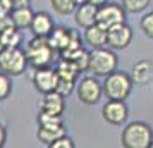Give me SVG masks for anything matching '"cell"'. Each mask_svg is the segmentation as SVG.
Segmentation results:
<instances>
[{
  "mask_svg": "<svg viewBox=\"0 0 153 148\" xmlns=\"http://www.w3.org/2000/svg\"><path fill=\"white\" fill-rule=\"evenodd\" d=\"M53 28H55V24H53V19H52V16H50L48 12H43V10L35 12L33 21H31V26H29L33 36L47 38V36L53 31Z\"/></svg>",
  "mask_w": 153,
  "mask_h": 148,
  "instance_id": "cell-12",
  "label": "cell"
},
{
  "mask_svg": "<svg viewBox=\"0 0 153 148\" xmlns=\"http://www.w3.org/2000/svg\"><path fill=\"white\" fill-rule=\"evenodd\" d=\"M76 81H72V79H64V78H59V85H57L55 91L60 93L62 97H69L71 93L74 91V88H76Z\"/></svg>",
  "mask_w": 153,
  "mask_h": 148,
  "instance_id": "cell-25",
  "label": "cell"
},
{
  "mask_svg": "<svg viewBox=\"0 0 153 148\" xmlns=\"http://www.w3.org/2000/svg\"><path fill=\"white\" fill-rule=\"evenodd\" d=\"M64 134H65V127H64V124H55V126H40L38 127L36 136H38V140L42 141L43 145L50 147L53 141L59 140V138L64 136Z\"/></svg>",
  "mask_w": 153,
  "mask_h": 148,
  "instance_id": "cell-16",
  "label": "cell"
},
{
  "mask_svg": "<svg viewBox=\"0 0 153 148\" xmlns=\"http://www.w3.org/2000/svg\"><path fill=\"white\" fill-rule=\"evenodd\" d=\"M97 12L98 7L91 2H86V4H81L77 5L76 10H74V21L79 28H90L93 24H97Z\"/></svg>",
  "mask_w": 153,
  "mask_h": 148,
  "instance_id": "cell-13",
  "label": "cell"
},
{
  "mask_svg": "<svg viewBox=\"0 0 153 148\" xmlns=\"http://www.w3.org/2000/svg\"><path fill=\"white\" fill-rule=\"evenodd\" d=\"M12 9H14V5L10 0H0V14H10Z\"/></svg>",
  "mask_w": 153,
  "mask_h": 148,
  "instance_id": "cell-30",
  "label": "cell"
},
{
  "mask_svg": "<svg viewBox=\"0 0 153 148\" xmlns=\"http://www.w3.org/2000/svg\"><path fill=\"white\" fill-rule=\"evenodd\" d=\"M86 2H90V0H74L76 5H81V4H86Z\"/></svg>",
  "mask_w": 153,
  "mask_h": 148,
  "instance_id": "cell-34",
  "label": "cell"
},
{
  "mask_svg": "<svg viewBox=\"0 0 153 148\" xmlns=\"http://www.w3.org/2000/svg\"><path fill=\"white\" fill-rule=\"evenodd\" d=\"M5 140H7V131H5V127L0 124V148L5 145Z\"/></svg>",
  "mask_w": 153,
  "mask_h": 148,
  "instance_id": "cell-32",
  "label": "cell"
},
{
  "mask_svg": "<svg viewBox=\"0 0 153 148\" xmlns=\"http://www.w3.org/2000/svg\"><path fill=\"white\" fill-rule=\"evenodd\" d=\"M9 28H14V22H12L10 14H0V33Z\"/></svg>",
  "mask_w": 153,
  "mask_h": 148,
  "instance_id": "cell-29",
  "label": "cell"
},
{
  "mask_svg": "<svg viewBox=\"0 0 153 148\" xmlns=\"http://www.w3.org/2000/svg\"><path fill=\"white\" fill-rule=\"evenodd\" d=\"M84 43L91 47V48H98V47H105L107 45V29H103L98 24H93L90 28L84 29Z\"/></svg>",
  "mask_w": 153,
  "mask_h": 148,
  "instance_id": "cell-15",
  "label": "cell"
},
{
  "mask_svg": "<svg viewBox=\"0 0 153 148\" xmlns=\"http://www.w3.org/2000/svg\"><path fill=\"white\" fill-rule=\"evenodd\" d=\"M119 59L115 52L108 47H98V48H91L90 52V62H88V71L97 78H105L110 72L117 69Z\"/></svg>",
  "mask_w": 153,
  "mask_h": 148,
  "instance_id": "cell-2",
  "label": "cell"
},
{
  "mask_svg": "<svg viewBox=\"0 0 153 148\" xmlns=\"http://www.w3.org/2000/svg\"><path fill=\"white\" fill-rule=\"evenodd\" d=\"M126 22V10L120 4H110L107 2L98 7L97 12V24L103 29H112L114 26H119Z\"/></svg>",
  "mask_w": 153,
  "mask_h": 148,
  "instance_id": "cell-7",
  "label": "cell"
},
{
  "mask_svg": "<svg viewBox=\"0 0 153 148\" xmlns=\"http://www.w3.org/2000/svg\"><path fill=\"white\" fill-rule=\"evenodd\" d=\"M10 93H12V79L9 74L0 71V102L7 100Z\"/></svg>",
  "mask_w": 153,
  "mask_h": 148,
  "instance_id": "cell-24",
  "label": "cell"
},
{
  "mask_svg": "<svg viewBox=\"0 0 153 148\" xmlns=\"http://www.w3.org/2000/svg\"><path fill=\"white\" fill-rule=\"evenodd\" d=\"M77 98L84 105H97L103 95V83H100L97 76H86L76 85Z\"/></svg>",
  "mask_w": 153,
  "mask_h": 148,
  "instance_id": "cell-6",
  "label": "cell"
},
{
  "mask_svg": "<svg viewBox=\"0 0 153 148\" xmlns=\"http://www.w3.org/2000/svg\"><path fill=\"white\" fill-rule=\"evenodd\" d=\"M24 52H26L29 65H33L35 69L50 65L53 60V54H55V50L52 48L48 40L42 38V36H35L33 40H29Z\"/></svg>",
  "mask_w": 153,
  "mask_h": 148,
  "instance_id": "cell-4",
  "label": "cell"
},
{
  "mask_svg": "<svg viewBox=\"0 0 153 148\" xmlns=\"http://www.w3.org/2000/svg\"><path fill=\"white\" fill-rule=\"evenodd\" d=\"M50 148H74V141L71 140L67 134H64L59 140L53 141V143L50 145Z\"/></svg>",
  "mask_w": 153,
  "mask_h": 148,
  "instance_id": "cell-28",
  "label": "cell"
},
{
  "mask_svg": "<svg viewBox=\"0 0 153 148\" xmlns=\"http://www.w3.org/2000/svg\"><path fill=\"white\" fill-rule=\"evenodd\" d=\"M33 16H35V12L31 10L29 5L28 7H16V9H12V12H10L14 28H17V29H28L29 26H31Z\"/></svg>",
  "mask_w": 153,
  "mask_h": 148,
  "instance_id": "cell-17",
  "label": "cell"
},
{
  "mask_svg": "<svg viewBox=\"0 0 153 148\" xmlns=\"http://www.w3.org/2000/svg\"><path fill=\"white\" fill-rule=\"evenodd\" d=\"M150 2L152 0H122V7H124L126 12L129 14H138V12H143L150 7Z\"/></svg>",
  "mask_w": 153,
  "mask_h": 148,
  "instance_id": "cell-22",
  "label": "cell"
},
{
  "mask_svg": "<svg viewBox=\"0 0 153 148\" xmlns=\"http://www.w3.org/2000/svg\"><path fill=\"white\" fill-rule=\"evenodd\" d=\"M132 86H134V81L131 74L115 69L108 76H105L103 95L110 100H127V97L132 91Z\"/></svg>",
  "mask_w": 153,
  "mask_h": 148,
  "instance_id": "cell-3",
  "label": "cell"
},
{
  "mask_svg": "<svg viewBox=\"0 0 153 148\" xmlns=\"http://www.w3.org/2000/svg\"><path fill=\"white\" fill-rule=\"evenodd\" d=\"M31 79H33V86L36 88V91L43 93V95L45 93H50V91H55L57 85H59V74L50 65H47V67H38Z\"/></svg>",
  "mask_w": 153,
  "mask_h": 148,
  "instance_id": "cell-9",
  "label": "cell"
},
{
  "mask_svg": "<svg viewBox=\"0 0 153 148\" xmlns=\"http://www.w3.org/2000/svg\"><path fill=\"white\" fill-rule=\"evenodd\" d=\"M19 31H21V29H17V28H9V29H5V31L0 33L4 48H12V47H19V45H21L22 36H21Z\"/></svg>",
  "mask_w": 153,
  "mask_h": 148,
  "instance_id": "cell-21",
  "label": "cell"
},
{
  "mask_svg": "<svg viewBox=\"0 0 153 148\" xmlns=\"http://www.w3.org/2000/svg\"><path fill=\"white\" fill-rule=\"evenodd\" d=\"M57 74H59V78H64V79H72V81H77V76H79V67H77L76 64L69 60V59H64L60 57V60L57 64Z\"/></svg>",
  "mask_w": 153,
  "mask_h": 148,
  "instance_id": "cell-19",
  "label": "cell"
},
{
  "mask_svg": "<svg viewBox=\"0 0 153 148\" xmlns=\"http://www.w3.org/2000/svg\"><path fill=\"white\" fill-rule=\"evenodd\" d=\"M65 110V97H62L57 91H50L43 95V100L40 103V112L52 114V115H62Z\"/></svg>",
  "mask_w": 153,
  "mask_h": 148,
  "instance_id": "cell-11",
  "label": "cell"
},
{
  "mask_svg": "<svg viewBox=\"0 0 153 148\" xmlns=\"http://www.w3.org/2000/svg\"><path fill=\"white\" fill-rule=\"evenodd\" d=\"M52 7H53L57 14L67 16V14H72L77 5L74 4V0H52Z\"/></svg>",
  "mask_w": 153,
  "mask_h": 148,
  "instance_id": "cell-23",
  "label": "cell"
},
{
  "mask_svg": "<svg viewBox=\"0 0 153 148\" xmlns=\"http://www.w3.org/2000/svg\"><path fill=\"white\" fill-rule=\"evenodd\" d=\"M74 33L76 31L60 26V28H53V31L47 36V40H48V43L52 45V48L55 50V52H60L62 54V52H65V50L69 48Z\"/></svg>",
  "mask_w": 153,
  "mask_h": 148,
  "instance_id": "cell-14",
  "label": "cell"
},
{
  "mask_svg": "<svg viewBox=\"0 0 153 148\" xmlns=\"http://www.w3.org/2000/svg\"><path fill=\"white\" fill-rule=\"evenodd\" d=\"M153 141V129L150 124L134 120L129 122L122 129L120 134V143L126 148H152Z\"/></svg>",
  "mask_w": 153,
  "mask_h": 148,
  "instance_id": "cell-1",
  "label": "cell"
},
{
  "mask_svg": "<svg viewBox=\"0 0 153 148\" xmlns=\"http://www.w3.org/2000/svg\"><path fill=\"white\" fill-rule=\"evenodd\" d=\"M29 65L26 52L19 47L4 48L0 52V71L9 76H21Z\"/></svg>",
  "mask_w": 153,
  "mask_h": 148,
  "instance_id": "cell-5",
  "label": "cell"
},
{
  "mask_svg": "<svg viewBox=\"0 0 153 148\" xmlns=\"http://www.w3.org/2000/svg\"><path fill=\"white\" fill-rule=\"evenodd\" d=\"M55 124H64L62 115H52V114H38V126H55Z\"/></svg>",
  "mask_w": 153,
  "mask_h": 148,
  "instance_id": "cell-26",
  "label": "cell"
},
{
  "mask_svg": "<svg viewBox=\"0 0 153 148\" xmlns=\"http://www.w3.org/2000/svg\"><path fill=\"white\" fill-rule=\"evenodd\" d=\"M102 115L105 122H108L112 126H122L129 117V109L126 105V100L107 98V102L102 107Z\"/></svg>",
  "mask_w": 153,
  "mask_h": 148,
  "instance_id": "cell-8",
  "label": "cell"
},
{
  "mask_svg": "<svg viewBox=\"0 0 153 148\" xmlns=\"http://www.w3.org/2000/svg\"><path fill=\"white\" fill-rule=\"evenodd\" d=\"M12 2V5L16 7H28L29 4H31V0H10Z\"/></svg>",
  "mask_w": 153,
  "mask_h": 148,
  "instance_id": "cell-31",
  "label": "cell"
},
{
  "mask_svg": "<svg viewBox=\"0 0 153 148\" xmlns=\"http://www.w3.org/2000/svg\"><path fill=\"white\" fill-rule=\"evenodd\" d=\"M4 50V45H2V38H0V52Z\"/></svg>",
  "mask_w": 153,
  "mask_h": 148,
  "instance_id": "cell-35",
  "label": "cell"
},
{
  "mask_svg": "<svg viewBox=\"0 0 153 148\" xmlns=\"http://www.w3.org/2000/svg\"><path fill=\"white\" fill-rule=\"evenodd\" d=\"M64 59H69L76 64L79 71H88V62H90V52H86L84 47H79V48L72 50V52H65L62 54Z\"/></svg>",
  "mask_w": 153,
  "mask_h": 148,
  "instance_id": "cell-20",
  "label": "cell"
},
{
  "mask_svg": "<svg viewBox=\"0 0 153 148\" xmlns=\"http://www.w3.org/2000/svg\"><path fill=\"white\" fill-rule=\"evenodd\" d=\"M141 29L148 38L153 40V10L146 12L143 17H141Z\"/></svg>",
  "mask_w": 153,
  "mask_h": 148,
  "instance_id": "cell-27",
  "label": "cell"
},
{
  "mask_svg": "<svg viewBox=\"0 0 153 148\" xmlns=\"http://www.w3.org/2000/svg\"><path fill=\"white\" fill-rule=\"evenodd\" d=\"M132 42V29L129 24H119L107 31V45L112 50H124Z\"/></svg>",
  "mask_w": 153,
  "mask_h": 148,
  "instance_id": "cell-10",
  "label": "cell"
},
{
  "mask_svg": "<svg viewBox=\"0 0 153 148\" xmlns=\"http://www.w3.org/2000/svg\"><path fill=\"white\" fill-rule=\"evenodd\" d=\"M152 148H153V141H152Z\"/></svg>",
  "mask_w": 153,
  "mask_h": 148,
  "instance_id": "cell-36",
  "label": "cell"
},
{
  "mask_svg": "<svg viewBox=\"0 0 153 148\" xmlns=\"http://www.w3.org/2000/svg\"><path fill=\"white\" fill-rule=\"evenodd\" d=\"M90 2H91V4H95L97 7H100V5H103V4H107L108 0H90Z\"/></svg>",
  "mask_w": 153,
  "mask_h": 148,
  "instance_id": "cell-33",
  "label": "cell"
},
{
  "mask_svg": "<svg viewBox=\"0 0 153 148\" xmlns=\"http://www.w3.org/2000/svg\"><path fill=\"white\" fill-rule=\"evenodd\" d=\"M150 72H152V62L138 60L131 69V78L136 85H146L150 81Z\"/></svg>",
  "mask_w": 153,
  "mask_h": 148,
  "instance_id": "cell-18",
  "label": "cell"
}]
</instances>
